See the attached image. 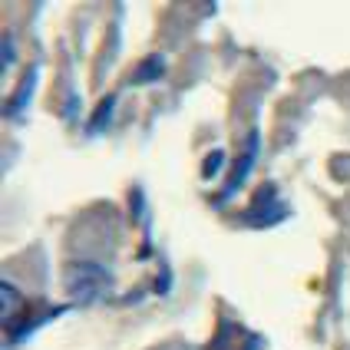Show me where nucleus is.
Returning a JSON list of instances; mask_svg holds the SVG:
<instances>
[]
</instances>
